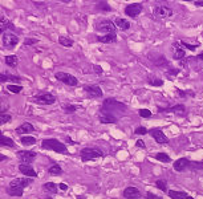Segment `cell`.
Instances as JSON below:
<instances>
[{
	"mask_svg": "<svg viewBox=\"0 0 203 199\" xmlns=\"http://www.w3.org/2000/svg\"><path fill=\"white\" fill-rule=\"evenodd\" d=\"M11 118L12 117L7 113H0V123H7V122L11 121Z\"/></svg>",
	"mask_w": 203,
	"mask_h": 199,
	"instance_id": "obj_39",
	"label": "cell"
},
{
	"mask_svg": "<svg viewBox=\"0 0 203 199\" xmlns=\"http://www.w3.org/2000/svg\"><path fill=\"white\" fill-rule=\"evenodd\" d=\"M39 43V40L37 39H31V37H28L24 40V45H35V44H37Z\"/></svg>",
	"mask_w": 203,
	"mask_h": 199,
	"instance_id": "obj_42",
	"label": "cell"
},
{
	"mask_svg": "<svg viewBox=\"0 0 203 199\" xmlns=\"http://www.w3.org/2000/svg\"><path fill=\"white\" fill-rule=\"evenodd\" d=\"M190 165H191V162H190L187 158H179V159H177V161L174 162L173 167H174V170H175V171L182 173V171L187 170V169L190 167Z\"/></svg>",
	"mask_w": 203,
	"mask_h": 199,
	"instance_id": "obj_14",
	"label": "cell"
},
{
	"mask_svg": "<svg viewBox=\"0 0 203 199\" xmlns=\"http://www.w3.org/2000/svg\"><path fill=\"white\" fill-rule=\"evenodd\" d=\"M35 101L37 104H41V105H52L56 102V97L49 92H40L35 96Z\"/></svg>",
	"mask_w": 203,
	"mask_h": 199,
	"instance_id": "obj_5",
	"label": "cell"
},
{
	"mask_svg": "<svg viewBox=\"0 0 203 199\" xmlns=\"http://www.w3.org/2000/svg\"><path fill=\"white\" fill-rule=\"evenodd\" d=\"M8 80L11 81H20V77L17 76H12V74H0V82H7Z\"/></svg>",
	"mask_w": 203,
	"mask_h": 199,
	"instance_id": "obj_31",
	"label": "cell"
},
{
	"mask_svg": "<svg viewBox=\"0 0 203 199\" xmlns=\"http://www.w3.org/2000/svg\"><path fill=\"white\" fill-rule=\"evenodd\" d=\"M33 182L32 178H16V179H12L11 182H9V186H19V187H27L29 186L31 183Z\"/></svg>",
	"mask_w": 203,
	"mask_h": 199,
	"instance_id": "obj_19",
	"label": "cell"
},
{
	"mask_svg": "<svg viewBox=\"0 0 203 199\" xmlns=\"http://www.w3.org/2000/svg\"><path fill=\"white\" fill-rule=\"evenodd\" d=\"M44 199H53V198H51V197H45V198H44Z\"/></svg>",
	"mask_w": 203,
	"mask_h": 199,
	"instance_id": "obj_54",
	"label": "cell"
},
{
	"mask_svg": "<svg viewBox=\"0 0 203 199\" xmlns=\"http://www.w3.org/2000/svg\"><path fill=\"white\" fill-rule=\"evenodd\" d=\"M43 188L47 192H51V194H57L58 191V186H56V183L53 182H47L43 185Z\"/></svg>",
	"mask_w": 203,
	"mask_h": 199,
	"instance_id": "obj_26",
	"label": "cell"
},
{
	"mask_svg": "<svg viewBox=\"0 0 203 199\" xmlns=\"http://www.w3.org/2000/svg\"><path fill=\"white\" fill-rule=\"evenodd\" d=\"M143 6L141 3H133V4H129V6L125 7V15L129 17H137L138 15L142 12Z\"/></svg>",
	"mask_w": 203,
	"mask_h": 199,
	"instance_id": "obj_9",
	"label": "cell"
},
{
	"mask_svg": "<svg viewBox=\"0 0 203 199\" xmlns=\"http://www.w3.org/2000/svg\"><path fill=\"white\" fill-rule=\"evenodd\" d=\"M177 93L179 97H187V96H194V93H187V92H183L181 89H177Z\"/></svg>",
	"mask_w": 203,
	"mask_h": 199,
	"instance_id": "obj_44",
	"label": "cell"
},
{
	"mask_svg": "<svg viewBox=\"0 0 203 199\" xmlns=\"http://www.w3.org/2000/svg\"><path fill=\"white\" fill-rule=\"evenodd\" d=\"M20 142L23 143V145H25V146H32L36 143V138L35 137H31V136H24L20 138Z\"/></svg>",
	"mask_w": 203,
	"mask_h": 199,
	"instance_id": "obj_29",
	"label": "cell"
},
{
	"mask_svg": "<svg viewBox=\"0 0 203 199\" xmlns=\"http://www.w3.org/2000/svg\"><path fill=\"white\" fill-rule=\"evenodd\" d=\"M154 16L159 19H167L173 16V9L167 6H157L154 8Z\"/></svg>",
	"mask_w": 203,
	"mask_h": 199,
	"instance_id": "obj_11",
	"label": "cell"
},
{
	"mask_svg": "<svg viewBox=\"0 0 203 199\" xmlns=\"http://www.w3.org/2000/svg\"><path fill=\"white\" fill-rule=\"evenodd\" d=\"M64 110H65L67 114H72L77 110V106L76 105H65L64 106Z\"/></svg>",
	"mask_w": 203,
	"mask_h": 199,
	"instance_id": "obj_40",
	"label": "cell"
},
{
	"mask_svg": "<svg viewBox=\"0 0 203 199\" xmlns=\"http://www.w3.org/2000/svg\"><path fill=\"white\" fill-rule=\"evenodd\" d=\"M67 142H69V143H73V145H76V142H73V141H72V139L69 138V137H67Z\"/></svg>",
	"mask_w": 203,
	"mask_h": 199,
	"instance_id": "obj_52",
	"label": "cell"
},
{
	"mask_svg": "<svg viewBox=\"0 0 203 199\" xmlns=\"http://www.w3.org/2000/svg\"><path fill=\"white\" fill-rule=\"evenodd\" d=\"M136 146H137V147H141V149H145V147H146L145 142H143L142 139H138V141L136 142Z\"/></svg>",
	"mask_w": 203,
	"mask_h": 199,
	"instance_id": "obj_45",
	"label": "cell"
},
{
	"mask_svg": "<svg viewBox=\"0 0 203 199\" xmlns=\"http://www.w3.org/2000/svg\"><path fill=\"white\" fill-rule=\"evenodd\" d=\"M96 29L98 32H105V35L108 33H116V24L110 21V20H102L96 25Z\"/></svg>",
	"mask_w": 203,
	"mask_h": 199,
	"instance_id": "obj_7",
	"label": "cell"
},
{
	"mask_svg": "<svg viewBox=\"0 0 203 199\" xmlns=\"http://www.w3.org/2000/svg\"><path fill=\"white\" fill-rule=\"evenodd\" d=\"M19 43V37L16 36V35L13 33H9V32H6L3 33V37H2V44L4 48L7 49H11L13 47H16Z\"/></svg>",
	"mask_w": 203,
	"mask_h": 199,
	"instance_id": "obj_6",
	"label": "cell"
},
{
	"mask_svg": "<svg viewBox=\"0 0 203 199\" xmlns=\"http://www.w3.org/2000/svg\"><path fill=\"white\" fill-rule=\"evenodd\" d=\"M97 8L100 9V11H102V12H110L112 11L110 4L106 3V2H98L97 3Z\"/></svg>",
	"mask_w": 203,
	"mask_h": 199,
	"instance_id": "obj_32",
	"label": "cell"
},
{
	"mask_svg": "<svg viewBox=\"0 0 203 199\" xmlns=\"http://www.w3.org/2000/svg\"><path fill=\"white\" fill-rule=\"evenodd\" d=\"M116 25H117V28H120L121 31H127V29L130 28V21H127L126 19L117 17L116 19Z\"/></svg>",
	"mask_w": 203,
	"mask_h": 199,
	"instance_id": "obj_24",
	"label": "cell"
},
{
	"mask_svg": "<svg viewBox=\"0 0 203 199\" xmlns=\"http://www.w3.org/2000/svg\"><path fill=\"white\" fill-rule=\"evenodd\" d=\"M58 43H60L62 47H72L73 45V40L69 39V37H65V36L58 37Z\"/></svg>",
	"mask_w": 203,
	"mask_h": 199,
	"instance_id": "obj_33",
	"label": "cell"
},
{
	"mask_svg": "<svg viewBox=\"0 0 203 199\" xmlns=\"http://www.w3.org/2000/svg\"><path fill=\"white\" fill-rule=\"evenodd\" d=\"M155 186H157V188H159L163 192L167 191V183H166V181H163V179H158L155 182Z\"/></svg>",
	"mask_w": 203,
	"mask_h": 199,
	"instance_id": "obj_35",
	"label": "cell"
},
{
	"mask_svg": "<svg viewBox=\"0 0 203 199\" xmlns=\"http://www.w3.org/2000/svg\"><path fill=\"white\" fill-rule=\"evenodd\" d=\"M19 171L23 173L25 177H29L32 179L37 177V173L35 171V169L31 165H25V163H20V165H19Z\"/></svg>",
	"mask_w": 203,
	"mask_h": 199,
	"instance_id": "obj_18",
	"label": "cell"
},
{
	"mask_svg": "<svg viewBox=\"0 0 203 199\" xmlns=\"http://www.w3.org/2000/svg\"><path fill=\"white\" fill-rule=\"evenodd\" d=\"M93 69H95V72H96V73H98V74H102V69H101V67L93 65Z\"/></svg>",
	"mask_w": 203,
	"mask_h": 199,
	"instance_id": "obj_47",
	"label": "cell"
},
{
	"mask_svg": "<svg viewBox=\"0 0 203 199\" xmlns=\"http://www.w3.org/2000/svg\"><path fill=\"white\" fill-rule=\"evenodd\" d=\"M198 58H199V60H202V61H203V52L198 54Z\"/></svg>",
	"mask_w": 203,
	"mask_h": 199,
	"instance_id": "obj_53",
	"label": "cell"
},
{
	"mask_svg": "<svg viewBox=\"0 0 203 199\" xmlns=\"http://www.w3.org/2000/svg\"><path fill=\"white\" fill-rule=\"evenodd\" d=\"M138 114H140L142 118H150L151 117V112L149 109H140V110H138Z\"/></svg>",
	"mask_w": 203,
	"mask_h": 199,
	"instance_id": "obj_37",
	"label": "cell"
},
{
	"mask_svg": "<svg viewBox=\"0 0 203 199\" xmlns=\"http://www.w3.org/2000/svg\"><path fill=\"white\" fill-rule=\"evenodd\" d=\"M58 187L61 188L62 191H65V190H68V186L65 185V183H60V185H58Z\"/></svg>",
	"mask_w": 203,
	"mask_h": 199,
	"instance_id": "obj_49",
	"label": "cell"
},
{
	"mask_svg": "<svg viewBox=\"0 0 203 199\" xmlns=\"http://www.w3.org/2000/svg\"><path fill=\"white\" fill-rule=\"evenodd\" d=\"M35 132V126L32 125V123H29V122H23L21 125H19L16 127V133L17 134H28V133H32Z\"/></svg>",
	"mask_w": 203,
	"mask_h": 199,
	"instance_id": "obj_20",
	"label": "cell"
},
{
	"mask_svg": "<svg viewBox=\"0 0 203 199\" xmlns=\"http://www.w3.org/2000/svg\"><path fill=\"white\" fill-rule=\"evenodd\" d=\"M80 155H81L82 162H89V161H93V159H97V158H102L104 153L98 147H84L80 151Z\"/></svg>",
	"mask_w": 203,
	"mask_h": 199,
	"instance_id": "obj_3",
	"label": "cell"
},
{
	"mask_svg": "<svg viewBox=\"0 0 203 199\" xmlns=\"http://www.w3.org/2000/svg\"><path fill=\"white\" fill-rule=\"evenodd\" d=\"M182 45L187 48V49H190V51H195V48L199 47V44H196V45H192V44H189L187 41H182Z\"/></svg>",
	"mask_w": 203,
	"mask_h": 199,
	"instance_id": "obj_43",
	"label": "cell"
},
{
	"mask_svg": "<svg viewBox=\"0 0 203 199\" xmlns=\"http://www.w3.org/2000/svg\"><path fill=\"white\" fill-rule=\"evenodd\" d=\"M126 105L125 104H122L120 101H117L114 98H106L104 100V104L101 106V110H105L108 113L113 114L114 117H122L123 114L126 113Z\"/></svg>",
	"mask_w": 203,
	"mask_h": 199,
	"instance_id": "obj_1",
	"label": "cell"
},
{
	"mask_svg": "<svg viewBox=\"0 0 203 199\" xmlns=\"http://www.w3.org/2000/svg\"><path fill=\"white\" fill-rule=\"evenodd\" d=\"M186 56L185 47L182 45V43H174L173 44V58L174 60H181Z\"/></svg>",
	"mask_w": 203,
	"mask_h": 199,
	"instance_id": "obj_13",
	"label": "cell"
},
{
	"mask_svg": "<svg viewBox=\"0 0 203 199\" xmlns=\"http://www.w3.org/2000/svg\"><path fill=\"white\" fill-rule=\"evenodd\" d=\"M0 145L2 146H6V147H16V143H15L13 139H11L7 136H0Z\"/></svg>",
	"mask_w": 203,
	"mask_h": 199,
	"instance_id": "obj_25",
	"label": "cell"
},
{
	"mask_svg": "<svg viewBox=\"0 0 203 199\" xmlns=\"http://www.w3.org/2000/svg\"><path fill=\"white\" fill-rule=\"evenodd\" d=\"M149 133V130L145 127V126H140V127H137L136 129V132H134V134H138V136H143V134H147Z\"/></svg>",
	"mask_w": 203,
	"mask_h": 199,
	"instance_id": "obj_41",
	"label": "cell"
},
{
	"mask_svg": "<svg viewBox=\"0 0 203 199\" xmlns=\"http://www.w3.org/2000/svg\"><path fill=\"white\" fill-rule=\"evenodd\" d=\"M6 64H7L8 67H11V68H16L17 64H19L17 56H15V54H9V56H6Z\"/></svg>",
	"mask_w": 203,
	"mask_h": 199,
	"instance_id": "obj_27",
	"label": "cell"
},
{
	"mask_svg": "<svg viewBox=\"0 0 203 199\" xmlns=\"http://www.w3.org/2000/svg\"><path fill=\"white\" fill-rule=\"evenodd\" d=\"M6 159H7V157H6V155H3V154H0V161L3 162V161H6Z\"/></svg>",
	"mask_w": 203,
	"mask_h": 199,
	"instance_id": "obj_50",
	"label": "cell"
},
{
	"mask_svg": "<svg viewBox=\"0 0 203 199\" xmlns=\"http://www.w3.org/2000/svg\"><path fill=\"white\" fill-rule=\"evenodd\" d=\"M13 28H15L13 24L9 21L7 17H4V16L0 17V32H2V35H3L4 31H7V29H13ZM4 33H6V32H4Z\"/></svg>",
	"mask_w": 203,
	"mask_h": 199,
	"instance_id": "obj_22",
	"label": "cell"
},
{
	"mask_svg": "<svg viewBox=\"0 0 203 199\" xmlns=\"http://www.w3.org/2000/svg\"><path fill=\"white\" fill-rule=\"evenodd\" d=\"M122 195H123V198H126V199H138L141 197V191L138 190L137 187L129 186V187H126L125 190H123Z\"/></svg>",
	"mask_w": 203,
	"mask_h": 199,
	"instance_id": "obj_16",
	"label": "cell"
},
{
	"mask_svg": "<svg viewBox=\"0 0 203 199\" xmlns=\"http://www.w3.org/2000/svg\"><path fill=\"white\" fill-rule=\"evenodd\" d=\"M17 158L21 161V163H25V165H29L32 161H35L37 154L35 151H31V150H20L17 151Z\"/></svg>",
	"mask_w": 203,
	"mask_h": 199,
	"instance_id": "obj_10",
	"label": "cell"
},
{
	"mask_svg": "<svg viewBox=\"0 0 203 199\" xmlns=\"http://www.w3.org/2000/svg\"><path fill=\"white\" fill-rule=\"evenodd\" d=\"M154 157H155V159H157V161H159V162H163V163H169V162L171 161V158H170L169 155H167L166 153H157Z\"/></svg>",
	"mask_w": 203,
	"mask_h": 199,
	"instance_id": "obj_30",
	"label": "cell"
},
{
	"mask_svg": "<svg viewBox=\"0 0 203 199\" xmlns=\"http://www.w3.org/2000/svg\"><path fill=\"white\" fill-rule=\"evenodd\" d=\"M24 192V188L19 186H8L7 187V194L11 197H21Z\"/></svg>",
	"mask_w": 203,
	"mask_h": 199,
	"instance_id": "obj_23",
	"label": "cell"
},
{
	"mask_svg": "<svg viewBox=\"0 0 203 199\" xmlns=\"http://www.w3.org/2000/svg\"><path fill=\"white\" fill-rule=\"evenodd\" d=\"M41 149L44 150H52V151H56V153H67V145H64L62 142L57 141L54 138H48V139H44L41 142Z\"/></svg>",
	"mask_w": 203,
	"mask_h": 199,
	"instance_id": "obj_2",
	"label": "cell"
},
{
	"mask_svg": "<svg viewBox=\"0 0 203 199\" xmlns=\"http://www.w3.org/2000/svg\"><path fill=\"white\" fill-rule=\"evenodd\" d=\"M167 194H169V197L173 198V199H186L187 197H189L185 191H174V190H170V191H167Z\"/></svg>",
	"mask_w": 203,
	"mask_h": 199,
	"instance_id": "obj_28",
	"label": "cell"
},
{
	"mask_svg": "<svg viewBox=\"0 0 203 199\" xmlns=\"http://www.w3.org/2000/svg\"><path fill=\"white\" fill-rule=\"evenodd\" d=\"M178 72H179V71H177V69H174V72H173V74H174V76H175V74H178ZM166 74H167V76H169V77L171 76L170 73H166Z\"/></svg>",
	"mask_w": 203,
	"mask_h": 199,
	"instance_id": "obj_51",
	"label": "cell"
},
{
	"mask_svg": "<svg viewBox=\"0 0 203 199\" xmlns=\"http://www.w3.org/2000/svg\"><path fill=\"white\" fill-rule=\"evenodd\" d=\"M98 121L101 123H116L118 121V118L105 110H100V113H98Z\"/></svg>",
	"mask_w": 203,
	"mask_h": 199,
	"instance_id": "obj_15",
	"label": "cell"
},
{
	"mask_svg": "<svg viewBox=\"0 0 203 199\" xmlns=\"http://www.w3.org/2000/svg\"><path fill=\"white\" fill-rule=\"evenodd\" d=\"M7 89H8V90L9 92H12V93H20L21 90H23V86L21 85H13V84H12V85H8L7 86Z\"/></svg>",
	"mask_w": 203,
	"mask_h": 199,
	"instance_id": "obj_36",
	"label": "cell"
},
{
	"mask_svg": "<svg viewBox=\"0 0 203 199\" xmlns=\"http://www.w3.org/2000/svg\"><path fill=\"white\" fill-rule=\"evenodd\" d=\"M145 199H158V197H157V195H154V194H153V192H147Z\"/></svg>",
	"mask_w": 203,
	"mask_h": 199,
	"instance_id": "obj_46",
	"label": "cell"
},
{
	"mask_svg": "<svg viewBox=\"0 0 203 199\" xmlns=\"http://www.w3.org/2000/svg\"><path fill=\"white\" fill-rule=\"evenodd\" d=\"M48 173L52 174V175H60V174H62V169L58 165H53L48 169Z\"/></svg>",
	"mask_w": 203,
	"mask_h": 199,
	"instance_id": "obj_34",
	"label": "cell"
},
{
	"mask_svg": "<svg viewBox=\"0 0 203 199\" xmlns=\"http://www.w3.org/2000/svg\"><path fill=\"white\" fill-rule=\"evenodd\" d=\"M194 6H195V7H203V0H195V2H194Z\"/></svg>",
	"mask_w": 203,
	"mask_h": 199,
	"instance_id": "obj_48",
	"label": "cell"
},
{
	"mask_svg": "<svg viewBox=\"0 0 203 199\" xmlns=\"http://www.w3.org/2000/svg\"><path fill=\"white\" fill-rule=\"evenodd\" d=\"M82 89H84V92L86 93V96L90 98H101L104 94L102 89L98 85H84Z\"/></svg>",
	"mask_w": 203,
	"mask_h": 199,
	"instance_id": "obj_8",
	"label": "cell"
},
{
	"mask_svg": "<svg viewBox=\"0 0 203 199\" xmlns=\"http://www.w3.org/2000/svg\"><path fill=\"white\" fill-rule=\"evenodd\" d=\"M186 199H194V198H191V197H187Z\"/></svg>",
	"mask_w": 203,
	"mask_h": 199,
	"instance_id": "obj_55",
	"label": "cell"
},
{
	"mask_svg": "<svg viewBox=\"0 0 203 199\" xmlns=\"http://www.w3.org/2000/svg\"><path fill=\"white\" fill-rule=\"evenodd\" d=\"M149 133L151 134V137L155 139L157 143H159V145H162V143H167L169 142V138H167L165 136V133H163L161 129H150Z\"/></svg>",
	"mask_w": 203,
	"mask_h": 199,
	"instance_id": "obj_12",
	"label": "cell"
},
{
	"mask_svg": "<svg viewBox=\"0 0 203 199\" xmlns=\"http://www.w3.org/2000/svg\"><path fill=\"white\" fill-rule=\"evenodd\" d=\"M149 84L151 86H162L163 81L161 78H149Z\"/></svg>",
	"mask_w": 203,
	"mask_h": 199,
	"instance_id": "obj_38",
	"label": "cell"
},
{
	"mask_svg": "<svg viewBox=\"0 0 203 199\" xmlns=\"http://www.w3.org/2000/svg\"><path fill=\"white\" fill-rule=\"evenodd\" d=\"M159 113H174V114H178V116H183L186 112V108L185 105H175V106H171V108H166V109H158Z\"/></svg>",
	"mask_w": 203,
	"mask_h": 199,
	"instance_id": "obj_17",
	"label": "cell"
},
{
	"mask_svg": "<svg viewBox=\"0 0 203 199\" xmlns=\"http://www.w3.org/2000/svg\"><path fill=\"white\" fill-rule=\"evenodd\" d=\"M97 40L104 44H113L117 41V36L116 33H108V35H104V36H98Z\"/></svg>",
	"mask_w": 203,
	"mask_h": 199,
	"instance_id": "obj_21",
	"label": "cell"
},
{
	"mask_svg": "<svg viewBox=\"0 0 203 199\" xmlns=\"http://www.w3.org/2000/svg\"><path fill=\"white\" fill-rule=\"evenodd\" d=\"M54 77H56L58 81H61L62 84H67L68 86H77L78 85V80L72 76L69 73H65V72H56L54 73Z\"/></svg>",
	"mask_w": 203,
	"mask_h": 199,
	"instance_id": "obj_4",
	"label": "cell"
}]
</instances>
